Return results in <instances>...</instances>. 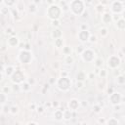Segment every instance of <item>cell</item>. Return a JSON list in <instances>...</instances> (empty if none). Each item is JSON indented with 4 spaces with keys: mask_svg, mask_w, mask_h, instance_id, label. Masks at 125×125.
Instances as JSON below:
<instances>
[{
    "mask_svg": "<svg viewBox=\"0 0 125 125\" xmlns=\"http://www.w3.org/2000/svg\"><path fill=\"white\" fill-rule=\"evenodd\" d=\"M46 14L48 16V18L51 19L52 21H56V20H59L61 15H62V9L60 6L56 5L55 3L52 4L51 6L48 7L46 11Z\"/></svg>",
    "mask_w": 125,
    "mask_h": 125,
    "instance_id": "obj_1",
    "label": "cell"
},
{
    "mask_svg": "<svg viewBox=\"0 0 125 125\" xmlns=\"http://www.w3.org/2000/svg\"><path fill=\"white\" fill-rule=\"evenodd\" d=\"M70 10L74 15H78L80 16L82 15V13L85 11L84 9V2L81 1V0H74V1L70 2Z\"/></svg>",
    "mask_w": 125,
    "mask_h": 125,
    "instance_id": "obj_2",
    "label": "cell"
},
{
    "mask_svg": "<svg viewBox=\"0 0 125 125\" xmlns=\"http://www.w3.org/2000/svg\"><path fill=\"white\" fill-rule=\"evenodd\" d=\"M57 87L62 92H67L71 87V81L69 77H61L57 81Z\"/></svg>",
    "mask_w": 125,
    "mask_h": 125,
    "instance_id": "obj_3",
    "label": "cell"
},
{
    "mask_svg": "<svg viewBox=\"0 0 125 125\" xmlns=\"http://www.w3.org/2000/svg\"><path fill=\"white\" fill-rule=\"evenodd\" d=\"M11 81L14 83V84H21V83H24L25 82V76L24 74V72L20 69H16V71L13 73V75L10 77Z\"/></svg>",
    "mask_w": 125,
    "mask_h": 125,
    "instance_id": "obj_4",
    "label": "cell"
},
{
    "mask_svg": "<svg viewBox=\"0 0 125 125\" xmlns=\"http://www.w3.org/2000/svg\"><path fill=\"white\" fill-rule=\"evenodd\" d=\"M81 58L85 62H92L96 60V54L92 49H85L81 54Z\"/></svg>",
    "mask_w": 125,
    "mask_h": 125,
    "instance_id": "obj_5",
    "label": "cell"
},
{
    "mask_svg": "<svg viewBox=\"0 0 125 125\" xmlns=\"http://www.w3.org/2000/svg\"><path fill=\"white\" fill-rule=\"evenodd\" d=\"M18 59H19L20 62H22V64H28V62L31 61V53L29 51L24 49L19 53Z\"/></svg>",
    "mask_w": 125,
    "mask_h": 125,
    "instance_id": "obj_6",
    "label": "cell"
},
{
    "mask_svg": "<svg viewBox=\"0 0 125 125\" xmlns=\"http://www.w3.org/2000/svg\"><path fill=\"white\" fill-rule=\"evenodd\" d=\"M120 62H121L120 58L118 56H116V55H112L107 60V66L112 69H115L120 66Z\"/></svg>",
    "mask_w": 125,
    "mask_h": 125,
    "instance_id": "obj_7",
    "label": "cell"
},
{
    "mask_svg": "<svg viewBox=\"0 0 125 125\" xmlns=\"http://www.w3.org/2000/svg\"><path fill=\"white\" fill-rule=\"evenodd\" d=\"M108 99H109V103L112 106H117V105H120L121 100H122V96L118 92H113L112 95H109Z\"/></svg>",
    "mask_w": 125,
    "mask_h": 125,
    "instance_id": "obj_8",
    "label": "cell"
},
{
    "mask_svg": "<svg viewBox=\"0 0 125 125\" xmlns=\"http://www.w3.org/2000/svg\"><path fill=\"white\" fill-rule=\"evenodd\" d=\"M90 36H91V34L89 32V30H80L79 32H78V34H77L78 40H79L80 42H82V43L89 41Z\"/></svg>",
    "mask_w": 125,
    "mask_h": 125,
    "instance_id": "obj_9",
    "label": "cell"
},
{
    "mask_svg": "<svg viewBox=\"0 0 125 125\" xmlns=\"http://www.w3.org/2000/svg\"><path fill=\"white\" fill-rule=\"evenodd\" d=\"M122 10H123V6L121 1H113L112 3V11L114 14H119Z\"/></svg>",
    "mask_w": 125,
    "mask_h": 125,
    "instance_id": "obj_10",
    "label": "cell"
},
{
    "mask_svg": "<svg viewBox=\"0 0 125 125\" xmlns=\"http://www.w3.org/2000/svg\"><path fill=\"white\" fill-rule=\"evenodd\" d=\"M19 38L18 37H16V36H11L8 41H7V44L9 47H12V48H15V47H18L19 46Z\"/></svg>",
    "mask_w": 125,
    "mask_h": 125,
    "instance_id": "obj_11",
    "label": "cell"
},
{
    "mask_svg": "<svg viewBox=\"0 0 125 125\" xmlns=\"http://www.w3.org/2000/svg\"><path fill=\"white\" fill-rule=\"evenodd\" d=\"M68 106H69V109H70V111H76V109H78V106H79V101L76 99H72L69 102Z\"/></svg>",
    "mask_w": 125,
    "mask_h": 125,
    "instance_id": "obj_12",
    "label": "cell"
},
{
    "mask_svg": "<svg viewBox=\"0 0 125 125\" xmlns=\"http://www.w3.org/2000/svg\"><path fill=\"white\" fill-rule=\"evenodd\" d=\"M102 22L106 25H108L112 22V15H111L109 13H105L102 16Z\"/></svg>",
    "mask_w": 125,
    "mask_h": 125,
    "instance_id": "obj_13",
    "label": "cell"
},
{
    "mask_svg": "<svg viewBox=\"0 0 125 125\" xmlns=\"http://www.w3.org/2000/svg\"><path fill=\"white\" fill-rule=\"evenodd\" d=\"M54 117H55V120L57 121H61L64 119V111L62 109H57L54 112Z\"/></svg>",
    "mask_w": 125,
    "mask_h": 125,
    "instance_id": "obj_14",
    "label": "cell"
},
{
    "mask_svg": "<svg viewBox=\"0 0 125 125\" xmlns=\"http://www.w3.org/2000/svg\"><path fill=\"white\" fill-rule=\"evenodd\" d=\"M51 35H52V37H53V38L56 40V39H59V38H61V37H62V30H61V29H59V28H56V29H54V30L52 31Z\"/></svg>",
    "mask_w": 125,
    "mask_h": 125,
    "instance_id": "obj_15",
    "label": "cell"
},
{
    "mask_svg": "<svg viewBox=\"0 0 125 125\" xmlns=\"http://www.w3.org/2000/svg\"><path fill=\"white\" fill-rule=\"evenodd\" d=\"M115 26H116V28L119 29V30H123V29H125V20H123V19L121 18L118 22H116Z\"/></svg>",
    "mask_w": 125,
    "mask_h": 125,
    "instance_id": "obj_16",
    "label": "cell"
},
{
    "mask_svg": "<svg viewBox=\"0 0 125 125\" xmlns=\"http://www.w3.org/2000/svg\"><path fill=\"white\" fill-rule=\"evenodd\" d=\"M15 71H16V69H15V68H14V67H12V66L7 67V68L5 69V70H4L5 74H6L7 76H9V77H11Z\"/></svg>",
    "mask_w": 125,
    "mask_h": 125,
    "instance_id": "obj_17",
    "label": "cell"
},
{
    "mask_svg": "<svg viewBox=\"0 0 125 125\" xmlns=\"http://www.w3.org/2000/svg\"><path fill=\"white\" fill-rule=\"evenodd\" d=\"M71 118H72V111H70V109H65L64 111V119L70 120Z\"/></svg>",
    "mask_w": 125,
    "mask_h": 125,
    "instance_id": "obj_18",
    "label": "cell"
},
{
    "mask_svg": "<svg viewBox=\"0 0 125 125\" xmlns=\"http://www.w3.org/2000/svg\"><path fill=\"white\" fill-rule=\"evenodd\" d=\"M85 78H86V74L84 73V71L80 70V71L77 72V74H76V80L77 81H84Z\"/></svg>",
    "mask_w": 125,
    "mask_h": 125,
    "instance_id": "obj_19",
    "label": "cell"
},
{
    "mask_svg": "<svg viewBox=\"0 0 125 125\" xmlns=\"http://www.w3.org/2000/svg\"><path fill=\"white\" fill-rule=\"evenodd\" d=\"M106 125H119V121L114 118V117H112V118H109L106 122Z\"/></svg>",
    "mask_w": 125,
    "mask_h": 125,
    "instance_id": "obj_20",
    "label": "cell"
},
{
    "mask_svg": "<svg viewBox=\"0 0 125 125\" xmlns=\"http://www.w3.org/2000/svg\"><path fill=\"white\" fill-rule=\"evenodd\" d=\"M73 62H74V59H73V57L71 55L65 57V62L67 65H71V64H73Z\"/></svg>",
    "mask_w": 125,
    "mask_h": 125,
    "instance_id": "obj_21",
    "label": "cell"
},
{
    "mask_svg": "<svg viewBox=\"0 0 125 125\" xmlns=\"http://www.w3.org/2000/svg\"><path fill=\"white\" fill-rule=\"evenodd\" d=\"M71 47H69V46H66V47H62V53H64L66 56H69L71 55Z\"/></svg>",
    "mask_w": 125,
    "mask_h": 125,
    "instance_id": "obj_22",
    "label": "cell"
},
{
    "mask_svg": "<svg viewBox=\"0 0 125 125\" xmlns=\"http://www.w3.org/2000/svg\"><path fill=\"white\" fill-rule=\"evenodd\" d=\"M94 65H95V67H96V68H98V69L102 68V67H103V65H104L103 60H102V59H96L95 61H94Z\"/></svg>",
    "mask_w": 125,
    "mask_h": 125,
    "instance_id": "obj_23",
    "label": "cell"
},
{
    "mask_svg": "<svg viewBox=\"0 0 125 125\" xmlns=\"http://www.w3.org/2000/svg\"><path fill=\"white\" fill-rule=\"evenodd\" d=\"M54 44H55V47H57V48H61V47L64 46V41H62V38H59V39L55 40Z\"/></svg>",
    "mask_w": 125,
    "mask_h": 125,
    "instance_id": "obj_24",
    "label": "cell"
},
{
    "mask_svg": "<svg viewBox=\"0 0 125 125\" xmlns=\"http://www.w3.org/2000/svg\"><path fill=\"white\" fill-rule=\"evenodd\" d=\"M116 82H117V84H119V85L125 84V76H123V75H118V76L116 77Z\"/></svg>",
    "mask_w": 125,
    "mask_h": 125,
    "instance_id": "obj_25",
    "label": "cell"
},
{
    "mask_svg": "<svg viewBox=\"0 0 125 125\" xmlns=\"http://www.w3.org/2000/svg\"><path fill=\"white\" fill-rule=\"evenodd\" d=\"M21 89H22L23 91H25V92H27V91L30 90V84H29L28 82H24L23 85L21 86Z\"/></svg>",
    "mask_w": 125,
    "mask_h": 125,
    "instance_id": "obj_26",
    "label": "cell"
},
{
    "mask_svg": "<svg viewBox=\"0 0 125 125\" xmlns=\"http://www.w3.org/2000/svg\"><path fill=\"white\" fill-rule=\"evenodd\" d=\"M10 112L12 113V114H17L18 112H19V107L18 106H11L10 107Z\"/></svg>",
    "mask_w": 125,
    "mask_h": 125,
    "instance_id": "obj_27",
    "label": "cell"
},
{
    "mask_svg": "<svg viewBox=\"0 0 125 125\" xmlns=\"http://www.w3.org/2000/svg\"><path fill=\"white\" fill-rule=\"evenodd\" d=\"M100 33H101V35L103 36V37H105V36H106L107 35V28H106V27H103V28H101L100 29Z\"/></svg>",
    "mask_w": 125,
    "mask_h": 125,
    "instance_id": "obj_28",
    "label": "cell"
},
{
    "mask_svg": "<svg viewBox=\"0 0 125 125\" xmlns=\"http://www.w3.org/2000/svg\"><path fill=\"white\" fill-rule=\"evenodd\" d=\"M0 97H1V106H4L5 105V102H6V94L4 93H1L0 94Z\"/></svg>",
    "mask_w": 125,
    "mask_h": 125,
    "instance_id": "obj_29",
    "label": "cell"
},
{
    "mask_svg": "<svg viewBox=\"0 0 125 125\" xmlns=\"http://www.w3.org/2000/svg\"><path fill=\"white\" fill-rule=\"evenodd\" d=\"M121 18H122V17H120L119 14H114V15L112 16V21H114V22L116 23V22H118Z\"/></svg>",
    "mask_w": 125,
    "mask_h": 125,
    "instance_id": "obj_30",
    "label": "cell"
},
{
    "mask_svg": "<svg viewBox=\"0 0 125 125\" xmlns=\"http://www.w3.org/2000/svg\"><path fill=\"white\" fill-rule=\"evenodd\" d=\"M96 11H97L98 13H102V12L104 11V6H103L102 4H99V5L96 7Z\"/></svg>",
    "mask_w": 125,
    "mask_h": 125,
    "instance_id": "obj_31",
    "label": "cell"
},
{
    "mask_svg": "<svg viewBox=\"0 0 125 125\" xmlns=\"http://www.w3.org/2000/svg\"><path fill=\"white\" fill-rule=\"evenodd\" d=\"M35 11H36V6H35L34 4L29 5V12H30V13H34Z\"/></svg>",
    "mask_w": 125,
    "mask_h": 125,
    "instance_id": "obj_32",
    "label": "cell"
},
{
    "mask_svg": "<svg viewBox=\"0 0 125 125\" xmlns=\"http://www.w3.org/2000/svg\"><path fill=\"white\" fill-rule=\"evenodd\" d=\"M84 50H85V48H84V47H83L82 45H80V46H78V47H77V53L82 54Z\"/></svg>",
    "mask_w": 125,
    "mask_h": 125,
    "instance_id": "obj_33",
    "label": "cell"
},
{
    "mask_svg": "<svg viewBox=\"0 0 125 125\" xmlns=\"http://www.w3.org/2000/svg\"><path fill=\"white\" fill-rule=\"evenodd\" d=\"M83 86H84L83 81H77V82H76V87H77V88L81 89V88H83Z\"/></svg>",
    "mask_w": 125,
    "mask_h": 125,
    "instance_id": "obj_34",
    "label": "cell"
},
{
    "mask_svg": "<svg viewBox=\"0 0 125 125\" xmlns=\"http://www.w3.org/2000/svg\"><path fill=\"white\" fill-rule=\"evenodd\" d=\"M93 111L95 112H101V107H100V106H93Z\"/></svg>",
    "mask_w": 125,
    "mask_h": 125,
    "instance_id": "obj_35",
    "label": "cell"
},
{
    "mask_svg": "<svg viewBox=\"0 0 125 125\" xmlns=\"http://www.w3.org/2000/svg\"><path fill=\"white\" fill-rule=\"evenodd\" d=\"M13 90H14V91L19 92V91L22 90V89H21V86H19L18 84H14V85H13Z\"/></svg>",
    "mask_w": 125,
    "mask_h": 125,
    "instance_id": "obj_36",
    "label": "cell"
},
{
    "mask_svg": "<svg viewBox=\"0 0 125 125\" xmlns=\"http://www.w3.org/2000/svg\"><path fill=\"white\" fill-rule=\"evenodd\" d=\"M52 25H54V26H56V27H58V26H60V22H59V20H56V21H52Z\"/></svg>",
    "mask_w": 125,
    "mask_h": 125,
    "instance_id": "obj_37",
    "label": "cell"
},
{
    "mask_svg": "<svg viewBox=\"0 0 125 125\" xmlns=\"http://www.w3.org/2000/svg\"><path fill=\"white\" fill-rule=\"evenodd\" d=\"M100 76H101L102 78L106 77V71L105 69H102V70L100 71Z\"/></svg>",
    "mask_w": 125,
    "mask_h": 125,
    "instance_id": "obj_38",
    "label": "cell"
},
{
    "mask_svg": "<svg viewBox=\"0 0 125 125\" xmlns=\"http://www.w3.org/2000/svg\"><path fill=\"white\" fill-rule=\"evenodd\" d=\"M96 40H97V37L95 35H91L90 36V39H89L90 42H96Z\"/></svg>",
    "mask_w": 125,
    "mask_h": 125,
    "instance_id": "obj_39",
    "label": "cell"
},
{
    "mask_svg": "<svg viewBox=\"0 0 125 125\" xmlns=\"http://www.w3.org/2000/svg\"><path fill=\"white\" fill-rule=\"evenodd\" d=\"M36 109H37V112L38 113H43V112H44V108L42 106H38Z\"/></svg>",
    "mask_w": 125,
    "mask_h": 125,
    "instance_id": "obj_40",
    "label": "cell"
},
{
    "mask_svg": "<svg viewBox=\"0 0 125 125\" xmlns=\"http://www.w3.org/2000/svg\"><path fill=\"white\" fill-rule=\"evenodd\" d=\"M80 28H81V30H88V26H87V25H85V24L81 25Z\"/></svg>",
    "mask_w": 125,
    "mask_h": 125,
    "instance_id": "obj_41",
    "label": "cell"
},
{
    "mask_svg": "<svg viewBox=\"0 0 125 125\" xmlns=\"http://www.w3.org/2000/svg\"><path fill=\"white\" fill-rule=\"evenodd\" d=\"M3 3H4V4H6V5H8V6H11V5L15 4V2H14V1H11V2H8V1H4Z\"/></svg>",
    "mask_w": 125,
    "mask_h": 125,
    "instance_id": "obj_42",
    "label": "cell"
},
{
    "mask_svg": "<svg viewBox=\"0 0 125 125\" xmlns=\"http://www.w3.org/2000/svg\"><path fill=\"white\" fill-rule=\"evenodd\" d=\"M61 76H62V77H68V72L62 71V72H61Z\"/></svg>",
    "mask_w": 125,
    "mask_h": 125,
    "instance_id": "obj_43",
    "label": "cell"
},
{
    "mask_svg": "<svg viewBox=\"0 0 125 125\" xmlns=\"http://www.w3.org/2000/svg\"><path fill=\"white\" fill-rule=\"evenodd\" d=\"M88 14H89V13H88V11H84V12H83V14H82V15H83L82 17H83V18H87V17H88Z\"/></svg>",
    "mask_w": 125,
    "mask_h": 125,
    "instance_id": "obj_44",
    "label": "cell"
},
{
    "mask_svg": "<svg viewBox=\"0 0 125 125\" xmlns=\"http://www.w3.org/2000/svg\"><path fill=\"white\" fill-rule=\"evenodd\" d=\"M26 125H38V123H36V122H34V121H30V122H28Z\"/></svg>",
    "mask_w": 125,
    "mask_h": 125,
    "instance_id": "obj_45",
    "label": "cell"
},
{
    "mask_svg": "<svg viewBox=\"0 0 125 125\" xmlns=\"http://www.w3.org/2000/svg\"><path fill=\"white\" fill-rule=\"evenodd\" d=\"M107 93H108V95H112V94L113 93V90H112V88L108 89V90H107Z\"/></svg>",
    "mask_w": 125,
    "mask_h": 125,
    "instance_id": "obj_46",
    "label": "cell"
},
{
    "mask_svg": "<svg viewBox=\"0 0 125 125\" xmlns=\"http://www.w3.org/2000/svg\"><path fill=\"white\" fill-rule=\"evenodd\" d=\"M6 30H7V31H6V33H11V32H12V28H11V27L7 28Z\"/></svg>",
    "mask_w": 125,
    "mask_h": 125,
    "instance_id": "obj_47",
    "label": "cell"
},
{
    "mask_svg": "<svg viewBox=\"0 0 125 125\" xmlns=\"http://www.w3.org/2000/svg\"><path fill=\"white\" fill-rule=\"evenodd\" d=\"M28 83H29L30 85H31V84H34V80H33V79H29V80H28Z\"/></svg>",
    "mask_w": 125,
    "mask_h": 125,
    "instance_id": "obj_48",
    "label": "cell"
},
{
    "mask_svg": "<svg viewBox=\"0 0 125 125\" xmlns=\"http://www.w3.org/2000/svg\"><path fill=\"white\" fill-rule=\"evenodd\" d=\"M114 108H115V111H119V108H120L119 105L118 106H114Z\"/></svg>",
    "mask_w": 125,
    "mask_h": 125,
    "instance_id": "obj_49",
    "label": "cell"
},
{
    "mask_svg": "<svg viewBox=\"0 0 125 125\" xmlns=\"http://www.w3.org/2000/svg\"><path fill=\"white\" fill-rule=\"evenodd\" d=\"M58 106H59V104H58L57 102H54V103H53V106H56V107H57Z\"/></svg>",
    "mask_w": 125,
    "mask_h": 125,
    "instance_id": "obj_50",
    "label": "cell"
},
{
    "mask_svg": "<svg viewBox=\"0 0 125 125\" xmlns=\"http://www.w3.org/2000/svg\"><path fill=\"white\" fill-rule=\"evenodd\" d=\"M99 122H100V123H104V122H105V119H104V118H100V119H99Z\"/></svg>",
    "mask_w": 125,
    "mask_h": 125,
    "instance_id": "obj_51",
    "label": "cell"
},
{
    "mask_svg": "<svg viewBox=\"0 0 125 125\" xmlns=\"http://www.w3.org/2000/svg\"><path fill=\"white\" fill-rule=\"evenodd\" d=\"M122 19H123V20H125V10L123 11V16H122Z\"/></svg>",
    "mask_w": 125,
    "mask_h": 125,
    "instance_id": "obj_52",
    "label": "cell"
}]
</instances>
